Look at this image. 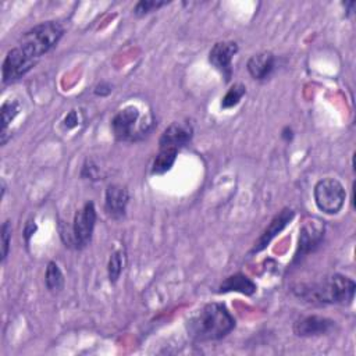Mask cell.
<instances>
[{
  "label": "cell",
  "mask_w": 356,
  "mask_h": 356,
  "mask_svg": "<svg viewBox=\"0 0 356 356\" xmlns=\"http://www.w3.org/2000/svg\"><path fill=\"white\" fill-rule=\"evenodd\" d=\"M152 127V117H147L139 122V110L134 106L120 110L111 120V129L118 140H138L147 135Z\"/></svg>",
  "instance_id": "obj_5"
},
{
  "label": "cell",
  "mask_w": 356,
  "mask_h": 356,
  "mask_svg": "<svg viewBox=\"0 0 356 356\" xmlns=\"http://www.w3.org/2000/svg\"><path fill=\"white\" fill-rule=\"evenodd\" d=\"M274 67H275V57L270 51H261L252 56L246 64L248 72L253 79H257V81H263L268 78Z\"/></svg>",
  "instance_id": "obj_14"
},
{
  "label": "cell",
  "mask_w": 356,
  "mask_h": 356,
  "mask_svg": "<svg viewBox=\"0 0 356 356\" xmlns=\"http://www.w3.org/2000/svg\"><path fill=\"white\" fill-rule=\"evenodd\" d=\"M19 111V102L17 100H7L3 103L1 106V131H0V136H1V145H6L7 142V128L11 124V121L15 118V115Z\"/></svg>",
  "instance_id": "obj_17"
},
{
  "label": "cell",
  "mask_w": 356,
  "mask_h": 356,
  "mask_svg": "<svg viewBox=\"0 0 356 356\" xmlns=\"http://www.w3.org/2000/svg\"><path fill=\"white\" fill-rule=\"evenodd\" d=\"M81 177L88 178V179H99L100 178V170L92 160H88L82 167Z\"/></svg>",
  "instance_id": "obj_23"
},
{
  "label": "cell",
  "mask_w": 356,
  "mask_h": 356,
  "mask_svg": "<svg viewBox=\"0 0 356 356\" xmlns=\"http://www.w3.org/2000/svg\"><path fill=\"white\" fill-rule=\"evenodd\" d=\"M355 281L342 274L330 275L318 282L298 284L293 293L312 305H349L355 296Z\"/></svg>",
  "instance_id": "obj_2"
},
{
  "label": "cell",
  "mask_w": 356,
  "mask_h": 356,
  "mask_svg": "<svg viewBox=\"0 0 356 356\" xmlns=\"http://www.w3.org/2000/svg\"><path fill=\"white\" fill-rule=\"evenodd\" d=\"M35 231H36V224H35V221L29 220V221L26 222L25 228H24V236H25V242H26V243H29V238L33 235Z\"/></svg>",
  "instance_id": "obj_26"
},
{
  "label": "cell",
  "mask_w": 356,
  "mask_h": 356,
  "mask_svg": "<svg viewBox=\"0 0 356 356\" xmlns=\"http://www.w3.org/2000/svg\"><path fill=\"white\" fill-rule=\"evenodd\" d=\"M44 284H46V288L53 293H57L64 288V275H63L60 267L54 261H50L47 264Z\"/></svg>",
  "instance_id": "obj_18"
},
{
  "label": "cell",
  "mask_w": 356,
  "mask_h": 356,
  "mask_svg": "<svg viewBox=\"0 0 356 356\" xmlns=\"http://www.w3.org/2000/svg\"><path fill=\"white\" fill-rule=\"evenodd\" d=\"M295 213L292 209H282L278 214L273 217L270 224L266 227V229L261 232V235L254 242V246L252 248V253H257L268 246V243L288 225V222L293 218Z\"/></svg>",
  "instance_id": "obj_12"
},
{
  "label": "cell",
  "mask_w": 356,
  "mask_h": 356,
  "mask_svg": "<svg viewBox=\"0 0 356 356\" xmlns=\"http://www.w3.org/2000/svg\"><path fill=\"white\" fill-rule=\"evenodd\" d=\"M314 202L325 214H337L341 211L346 192L342 184L335 178H323L314 185Z\"/></svg>",
  "instance_id": "obj_6"
},
{
  "label": "cell",
  "mask_w": 356,
  "mask_h": 356,
  "mask_svg": "<svg viewBox=\"0 0 356 356\" xmlns=\"http://www.w3.org/2000/svg\"><path fill=\"white\" fill-rule=\"evenodd\" d=\"M124 268V252L115 250L111 253L108 259V266H107V273H108V280L110 282H117L121 271Z\"/></svg>",
  "instance_id": "obj_19"
},
{
  "label": "cell",
  "mask_w": 356,
  "mask_h": 356,
  "mask_svg": "<svg viewBox=\"0 0 356 356\" xmlns=\"http://www.w3.org/2000/svg\"><path fill=\"white\" fill-rule=\"evenodd\" d=\"M193 136V127L188 121H177L170 124L159 139V149L179 150L186 146Z\"/></svg>",
  "instance_id": "obj_8"
},
{
  "label": "cell",
  "mask_w": 356,
  "mask_h": 356,
  "mask_svg": "<svg viewBox=\"0 0 356 356\" xmlns=\"http://www.w3.org/2000/svg\"><path fill=\"white\" fill-rule=\"evenodd\" d=\"M178 150L174 149H159V153L152 164V174L161 175L171 170L172 164L175 163Z\"/></svg>",
  "instance_id": "obj_16"
},
{
  "label": "cell",
  "mask_w": 356,
  "mask_h": 356,
  "mask_svg": "<svg viewBox=\"0 0 356 356\" xmlns=\"http://www.w3.org/2000/svg\"><path fill=\"white\" fill-rule=\"evenodd\" d=\"M1 261H6L8 256V249H10V242H11V222L7 220L1 225Z\"/></svg>",
  "instance_id": "obj_22"
},
{
  "label": "cell",
  "mask_w": 356,
  "mask_h": 356,
  "mask_svg": "<svg viewBox=\"0 0 356 356\" xmlns=\"http://www.w3.org/2000/svg\"><path fill=\"white\" fill-rule=\"evenodd\" d=\"M111 85L107 82H102L95 88V95L97 96H107L108 93H111Z\"/></svg>",
  "instance_id": "obj_24"
},
{
  "label": "cell",
  "mask_w": 356,
  "mask_h": 356,
  "mask_svg": "<svg viewBox=\"0 0 356 356\" xmlns=\"http://www.w3.org/2000/svg\"><path fill=\"white\" fill-rule=\"evenodd\" d=\"M282 138L286 139V140H291L292 139V129L291 128H285L284 132H282Z\"/></svg>",
  "instance_id": "obj_27"
},
{
  "label": "cell",
  "mask_w": 356,
  "mask_h": 356,
  "mask_svg": "<svg viewBox=\"0 0 356 356\" xmlns=\"http://www.w3.org/2000/svg\"><path fill=\"white\" fill-rule=\"evenodd\" d=\"M63 33L64 28L60 22L46 21L26 31L21 36L18 46L31 57L39 60L58 43Z\"/></svg>",
  "instance_id": "obj_3"
},
{
  "label": "cell",
  "mask_w": 356,
  "mask_h": 356,
  "mask_svg": "<svg viewBox=\"0 0 356 356\" xmlns=\"http://www.w3.org/2000/svg\"><path fill=\"white\" fill-rule=\"evenodd\" d=\"M36 63L38 60L31 57L28 53H25L19 46L11 49L3 61V68H1L3 83H13L18 81Z\"/></svg>",
  "instance_id": "obj_7"
},
{
  "label": "cell",
  "mask_w": 356,
  "mask_h": 356,
  "mask_svg": "<svg viewBox=\"0 0 356 356\" xmlns=\"http://www.w3.org/2000/svg\"><path fill=\"white\" fill-rule=\"evenodd\" d=\"M167 1H157V0H140L134 7V14L138 17H143L152 11H156L157 8L165 6Z\"/></svg>",
  "instance_id": "obj_21"
},
{
  "label": "cell",
  "mask_w": 356,
  "mask_h": 356,
  "mask_svg": "<svg viewBox=\"0 0 356 356\" xmlns=\"http://www.w3.org/2000/svg\"><path fill=\"white\" fill-rule=\"evenodd\" d=\"M335 328V321L321 316H306L295 321L293 334L298 337L327 335Z\"/></svg>",
  "instance_id": "obj_11"
},
{
  "label": "cell",
  "mask_w": 356,
  "mask_h": 356,
  "mask_svg": "<svg viewBox=\"0 0 356 356\" xmlns=\"http://www.w3.org/2000/svg\"><path fill=\"white\" fill-rule=\"evenodd\" d=\"M245 93H246L245 85H242V83H235V85H232V86L228 89V92L225 93V96L222 97V100H221V107H222V108H231V107L236 106V104L241 102V99L245 96Z\"/></svg>",
  "instance_id": "obj_20"
},
{
  "label": "cell",
  "mask_w": 356,
  "mask_h": 356,
  "mask_svg": "<svg viewBox=\"0 0 356 356\" xmlns=\"http://www.w3.org/2000/svg\"><path fill=\"white\" fill-rule=\"evenodd\" d=\"M76 124H78V115H76V113H75V111H70V113L67 114V117L64 118V127L70 129V128H74Z\"/></svg>",
  "instance_id": "obj_25"
},
{
  "label": "cell",
  "mask_w": 356,
  "mask_h": 356,
  "mask_svg": "<svg viewBox=\"0 0 356 356\" xmlns=\"http://www.w3.org/2000/svg\"><path fill=\"white\" fill-rule=\"evenodd\" d=\"M95 224H96L95 204L93 202H86L83 207L75 213L71 229L70 231L60 229L63 242L65 243V246H74L75 249L86 248L92 241Z\"/></svg>",
  "instance_id": "obj_4"
},
{
  "label": "cell",
  "mask_w": 356,
  "mask_h": 356,
  "mask_svg": "<svg viewBox=\"0 0 356 356\" xmlns=\"http://www.w3.org/2000/svg\"><path fill=\"white\" fill-rule=\"evenodd\" d=\"M129 200L128 189L122 185L111 184L106 189L104 209L111 218H121L125 216L127 204Z\"/></svg>",
  "instance_id": "obj_13"
},
{
  "label": "cell",
  "mask_w": 356,
  "mask_h": 356,
  "mask_svg": "<svg viewBox=\"0 0 356 356\" xmlns=\"http://www.w3.org/2000/svg\"><path fill=\"white\" fill-rule=\"evenodd\" d=\"M323 236H324V225L320 224V221L305 222L300 228L298 249H296L293 261H298L303 259L306 254H309L310 252H313L321 243Z\"/></svg>",
  "instance_id": "obj_10"
},
{
  "label": "cell",
  "mask_w": 356,
  "mask_h": 356,
  "mask_svg": "<svg viewBox=\"0 0 356 356\" xmlns=\"http://www.w3.org/2000/svg\"><path fill=\"white\" fill-rule=\"evenodd\" d=\"M256 289H257L256 284L250 278H248L246 275H243L241 273L227 277L218 286L220 293L241 292L243 295H253L256 292Z\"/></svg>",
  "instance_id": "obj_15"
},
{
  "label": "cell",
  "mask_w": 356,
  "mask_h": 356,
  "mask_svg": "<svg viewBox=\"0 0 356 356\" xmlns=\"http://www.w3.org/2000/svg\"><path fill=\"white\" fill-rule=\"evenodd\" d=\"M236 51L238 44L235 42H217L209 53L210 64L220 71L227 82L232 76V58Z\"/></svg>",
  "instance_id": "obj_9"
},
{
  "label": "cell",
  "mask_w": 356,
  "mask_h": 356,
  "mask_svg": "<svg viewBox=\"0 0 356 356\" xmlns=\"http://www.w3.org/2000/svg\"><path fill=\"white\" fill-rule=\"evenodd\" d=\"M235 327V318L222 303H207L186 321L189 337L197 342L218 341Z\"/></svg>",
  "instance_id": "obj_1"
}]
</instances>
